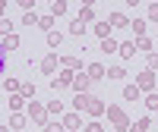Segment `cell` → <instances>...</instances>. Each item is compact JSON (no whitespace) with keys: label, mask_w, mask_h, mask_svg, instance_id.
I'll return each mask as SVG.
<instances>
[{"label":"cell","mask_w":158,"mask_h":132,"mask_svg":"<svg viewBox=\"0 0 158 132\" xmlns=\"http://www.w3.org/2000/svg\"><path fill=\"white\" fill-rule=\"evenodd\" d=\"M29 120H35L38 126H48V110L38 101H29Z\"/></svg>","instance_id":"cell-2"},{"label":"cell","mask_w":158,"mask_h":132,"mask_svg":"<svg viewBox=\"0 0 158 132\" xmlns=\"http://www.w3.org/2000/svg\"><path fill=\"white\" fill-rule=\"evenodd\" d=\"M6 104H10V110H13V113H19V110H22V104H25V98H22V95H13Z\"/></svg>","instance_id":"cell-18"},{"label":"cell","mask_w":158,"mask_h":132,"mask_svg":"<svg viewBox=\"0 0 158 132\" xmlns=\"http://www.w3.org/2000/svg\"><path fill=\"white\" fill-rule=\"evenodd\" d=\"M146 107H149V110H158V95H155V91L146 95Z\"/></svg>","instance_id":"cell-32"},{"label":"cell","mask_w":158,"mask_h":132,"mask_svg":"<svg viewBox=\"0 0 158 132\" xmlns=\"http://www.w3.org/2000/svg\"><path fill=\"white\" fill-rule=\"evenodd\" d=\"M25 126H29V116H25V113H13V116H10V129L19 132V129H25Z\"/></svg>","instance_id":"cell-7"},{"label":"cell","mask_w":158,"mask_h":132,"mask_svg":"<svg viewBox=\"0 0 158 132\" xmlns=\"http://www.w3.org/2000/svg\"><path fill=\"white\" fill-rule=\"evenodd\" d=\"M146 22H149V19H133V22H130V25H133V35H136V38H146Z\"/></svg>","instance_id":"cell-13"},{"label":"cell","mask_w":158,"mask_h":132,"mask_svg":"<svg viewBox=\"0 0 158 132\" xmlns=\"http://www.w3.org/2000/svg\"><path fill=\"white\" fill-rule=\"evenodd\" d=\"M98 47H101V54H114V50H120V44H117L114 38H104V41H101Z\"/></svg>","instance_id":"cell-10"},{"label":"cell","mask_w":158,"mask_h":132,"mask_svg":"<svg viewBox=\"0 0 158 132\" xmlns=\"http://www.w3.org/2000/svg\"><path fill=\"white\" fill-rule=\"evenodd\" d=\"M19 95H22V98H29V101H35V85H32V82H25V85L19 88Z\"/></svg>","instance_id":"cell-25"},{"label":"cell","mask_w":158,"mask_h":132,"mask_svg":"<svg viewBox=\"0 0 158 132\" xmlns=\"http://www.w3.org/2000/svg\"><path fill=\"white\" fill-rule=\"evenodd\" d=\"M0 132H10V129H6V126H0Z\"/></svg>","instance_id":"cell-41"},{"label":"cell","mask_w":158,"mask_h":132,"mask_svg":"<svg viewBox=\"0 0 158 132\" xmlns=\"http://www.w3.org/2000/svg\"><path fill=\"white\" fill-rule=\"evenodd\" d=\"M44 132H67V129H63V123H48Z\"/></svg>","instance_id":"cell-35"},{"label":"cell","mask_w":158,"mask_h":132,"mask_svg":"<svg viewBox=\"0 0 158 132\" xmlns=\"http://www.w3.org/2000/svg\"><path fill=\"white\" fill-rule=\"evenodd\" d=\"M44 110H48V116H60V113H63V104H60V98H57V101H51Z\"/></svg>","instance_id":"cell-19"},{"label":"cell","mask_w":158,"mask_h":132,"mask_svg":"<svg viewBox=\"0 0 158 132\" xmlns=\"http://www.w3.org/2000/svg\"><path fill=\"white\" fill-rule=\"evenodd\" d=\"M85 76L92 79V82H98V79H104V76H108V69H104L101 63H89V69H85Z\"/></svg>","instance_id":"cell-5"},{"label":"cell","mask_w":158,"mask_h":132,"mask_svg":"<svg viewBox=\"0 0 158 132\" xmlns=\"http://www.w3.org/2000/svg\"><path fill=\"white\" fill-rule=\"evenodd\" d=\"M133 54H136V44H133V41H123V44H120V57H123V60H130Z\"/></svg>","instance_id":"cell-16"},{"label":"cell","mask_w":158,"mask_h":132,"mask_svg":"<svg viewBox=\"0 0 158 132\" xmlns=\"http://www.w3.org/2000/svg\"><path fill=\"white\" fill-rule=\"evenodd\" d=\"M149 22H158V3L149 6Z\"/></svg>","instance_id":"cell-36"},{"label":"cell","mask_w":158,"mask_h":132,"mask_svg":"<svg viewBox=\"0 0 158 132\" xmlns=\"http://www.w3.org/2000/svg\"><path fill=\"white\" fill-rule=\"evenodd\" d=\"M0 47H3V54H6V50H16V47H19V35H6Z\"/></svg>","instance_id":"cell-12"},{"label":"cell","mask_w":158,"mask_h":132,"mask_svg":"<svg viewBox=\"0 0 158 132\" xmlns=\"http://www.w3.org/2000/svg\"><path fill=\"white\" fill-rule=\"evenodd\" d=\"M63 13H67V3H63V0H54V3H51V16H63Z\"/></svg>","instance_id":"cell-20"},{"label":"cell","mask_w":158,"mask_h":132,"mask_svg":"<svg viewBox=\"0 0 158 132\" xmlns=\"http://www.w3.org/2000/svg\"><path fill=\"white\" fill-rule=\"evenodd\" d=\"M85 110H89L92 116H98V113H104V101H95V98H89V101H85Z\"/></svg>","instance_id":"cell-9"},{"label":"cell","mask_w":158,"mask_h":132,"mask_svg":"<svg viewBox=\"0 0 158 132\" xmlns=\"http://www.w3.org/2000/svg\"><path fill=\"white\" fill-rule=\"evenodd\" d=\"M0 35H3V38L13 35V22H10V19H0Z\"/></svg>","instance_id":"cell-31"},{"label":"cell","mask_w":158,"mask_h":132,"mask_svg":"<svg viewBox=\"0 0 158 132\" xmlns=\"http://www.w3.org/2000/svg\"><path fill=\"white\" fill-rule=\"evenodd\" d=\"M60 66H63V69H70V72H73V69H79L82 63H79V57H63V60H60Z\"/></svg>","instance_id":"cell-17"},{"label":"cell","mask_w":158,"mask_h":132,"mask_svg":"<svg viewBox=\"0 0 158 132\" xmlns=\"http://www.w3.org/2000/svg\"><path fill=\"white\" fill-rule=\"evenodd\" d=\"M0 19H3V3H0Z\"/></svg>","instance_id":"cell-40"},{"label":"cell","mask_w":158,"mask_h":132,"mask_svg":"<svg viewBox=\"0 0 158 132\" xmlns=\"http://www.w3.org/2000/svg\"><path fill=\"white\" fill-rule=\"evenodd\" d=\"M19 88H22V85L16 82V79H6V91H19Z\"/></svg>","instance_id":"cell-37"},{"label":"cell","mask_w":158,"mask_h":132,"mask_svg":"<svg viewBox=\"0 0 158 132\" xmlns=\"http://www.w3.org/2000/svg\"><path fill=\"white\" fill-rule=\"evenodd\" d=\"M85 101H89L85 95H76L73 98V110H85Z\"/></svg>","instance_id":"cell-30"},{"label":"cell","mask_w":158,"mask_h":132,"mask_svg":"<svg viewBox=\"0 0 158 132\" xmlns=\"http://www.w3.org/2000/svg\"><path fill=\"white\" fill-rule=\"evenodd\" d=\"M89 85H92V79H89L85 72H76V76H73V88L79 91V95H85V88H89Z\"/></svg>","instance_id":"cell-6"},{"label":"cell","mask_w":158,"mask_h":132,"mask_svg":"<svg viewBox=\"0 0 158 132\" xmlns=\"http://www.w3.org/2000/svg\"><path fill=\"white\" fill-rule=\"evenodd\" d=\"M108 120L114 123L117 132H127V129H130V116H127L120 107H108Z\"/></svg>","instance_id":"cell-1"},{"label":"cell","mask_w":158,"mask_h":132,"mask_svg":"<svg viewBox=\"0 0 158 132\" xmlns=\"http://www.w3.org/2000/svg\"><path fill=\"white\" fill-rule=\"evenodd\" d=\"M54 69H57V57L51 54V57H44V60H41V72H48V76H51Z\"/></svg>","instance_id":"cell-14"},{"label":"cell","mask_w":158,"mask_h":132,"mask_svg":"<svg viewBox=\"0 0 158 132\" xmlns=\"http://www.w3.org/2000/svg\"><path fill=\"white\" fill-rule=\"evenodd\" d=\"M85 132H101V123H89V126H85Z\"/></svg>","instance_id":"cell-38"},{"label":"cell","mask_w":158,"mask_h":132,"mask_svg":"<svg viewBox=\"0 0 158 132\" xmlns=\"http://www.w3.org/2000/svg\"><path fill=\"white\" fill-rule=\"evenodd\" d=\"M70 35H76V38H79V35H85V22H79V19H76V22L70 25Z\"/></svg>","instance_id":"cell-27"},{"label":"cell","mask_w":158,"mask_h":132,"mask_svg":"<svg viewBox=\"0 0 158 132\" xmlns=\"http://www.w3.org/2000/svg\"><path fill=\"white\" fill-rule=\"evenodd\" d=\"M152 85H155V72H139V79H136V88L139 91H152Z\"/></svg>","instance_id":"cell-4"},{"label":"cell","mask_w":158,"mask_h":132,"mask_svg":"<svg viewBox=\"0 0 158 132\" xmlns=\"http://www.w3.org/2000/svg\"><path fill=\"white\" fill-rule=\"evenodd\" d=\"M79 126H82V120H79V113H67V116H63V129H70V132H76Z\"/></svg>","instance_id":"cell-8"},{"label":"cell","mask_w":158,"mask_h":132,"mask_svg":"<svg viewBox=\"0 0 158 132\" xmlns=\"http://www.w3.org/2000/svg\"><path fill=\"white\" fill-rule=\"evenodd\" d=\"M127 25H130V19L123 16V13H114L111 16V29H127Z\"/></svg>","instance_id":"cell-11"},{"label":"cell","mask_w":158,"mask_h":132,"mask_svg":"<svg viewBox=\"0 0 158 132\" xmlns=\"http://www.w3.org/2000/svg\"><path fill=\"white\" fill-rule=\"evenodd\" d=\"M73 76H76V72H70V69H63V72H57L54 79H51V88H54V91H60V88H67V85H73Z\"/></svg>","instance_id":"cell-3"},{"label":"cell","mask_w":158,"mask_h":132,"mask_svg":"<svg viewBox=\"0 0 158 132\" xmlns=\"http://www.w3.org/2000/svg\"><path fill=\"white\" fill-rule=\"evenodd\" d=\"M60 41H63V35H60V32H48V44H51V47H57Z\"/></svg>","instance_id":"cell-29"},{"label":"cell","mask_w":158,"mask_h":132,"mask_svg":"<svg viewBox=\"0 0 158 132\" xmlns=\"http://www.w3.org/2000/svg\"><path fill=\"white\" fill-rule=\"evenodd\" d=\"M95 32H98L101 41H104V38H111V22H98V25H95Z\"/></svg>","instance_id":"cell-21"},{"label":"cell","mask_w":158,"mask_h":132,"mask_svg":"<svg viewBox=\"0 0 158 132\" xmlns=\"http://www.w3.org/2000/svg\"><path fill=\"white\" fill-rule=\"evenodd\" d=\"M92 19H95V10H92V6H82V10H79V22H92Z\"/></svg>","instance_id":"cell-23"},{"label":"cell","mask_w":158,"mask_h":132,"mask_svg":"<svg viewBox=\"0 0 158 132\" xmlns=\"http://www.w3.org/2000/svg\"><path fill=\"white\" fill-rule=\"evenodd\" d=\"M123 98H127V101H139V98H142V91L136 88V82H133V85H127V88H123Z\"/></svg>","instance_id":"cell-15"},{"label":"cell","mask_w":158,"mask_h":132,"mask_svg":"<svg viewBox=\"0 0 158 132\" xmlns=\"http://www.w3.org/2000/svg\"><path fill=\"white\" fill-rule=\"evenodd\" d=\"M22 25H29V29L38 25V16H35V13H25V16H22Z\"/></svg>","instance_id":"cell-33"},{"label":"cell","mask_w":158,"mask_h":132,"mask_svg":"<svg viewBox=\"0 0 158 132\" xmlns=\"http://www.w3.org/2000/svg\"><path fill=\"white\" fill-rule=\"evenodd\" d=\"M38 29H44V32H54V16H41V19H38Z\"/></svg>","instance_id":"cell-22"},{"label":"cell","mask_w":158,"mask_h":132,"mask_svg":"<svg viewBox=\"0 0 158 132\" xmlns=\"http://www.w3.org/2000/svg\"><path fill=\"white\" fill-rule=\"evenodd\" d=\"M152 41H149V38H136V50H146V54H152Z\"/></svg>","instance_id":"cell-24"},{"label":"cell","mask_w":158,"mask_h":132,"mask_svg":"<svg viewBox=\"0 0 158 132\" xmlns=\"http://www.w3.org/2000/svg\"><path fill=\"white\" fill-rule=\"evenodd\" d=\"M108 76H111V79H127V69H123V66H111Z\"/></svg>","instance_id":"cell-28"},{"label":"cell","mask_w":158,"mask_h":132,"mask_svg":"<svg viewBox=\"0 0 158 132\" xmlns=\"http://www.w3.org/2000/svg\"><path fill=\"white\" fill-rule=\"evenodd\" d=\"M149 123H152L149 116H142V120H136V126L130 129V132H149Z\"/></svg>","instance_id":"cell-26"},{"label":"cell","mask_w":158,"mask_h":132,"mask_svg":"<svg viewBox=\"0 0 158 132\" xmlns=\"http://www.w3.org/2000/svg\"><path fill=\"white\" fill-rule=\"evenodd\" d=\"M3 66H6V60H3V47H0V72H3Z\"/></svg>","instance_id":"cell-39"},{"label":"cell","mask_w":158,"mask_h":132,"mask_svg":"<svg viewBox=\"0 0 158 132\" xmlns=\"http://www.w3.org/2000/svg\"><path fill=\"white\" fill-rule=\"evenodd\" d=\"M146 66H149V72H152V69H158V54H155V50H152V54H149V60H146Z\"/></svg>","instance_id":"cell-34"}]
</instances>
